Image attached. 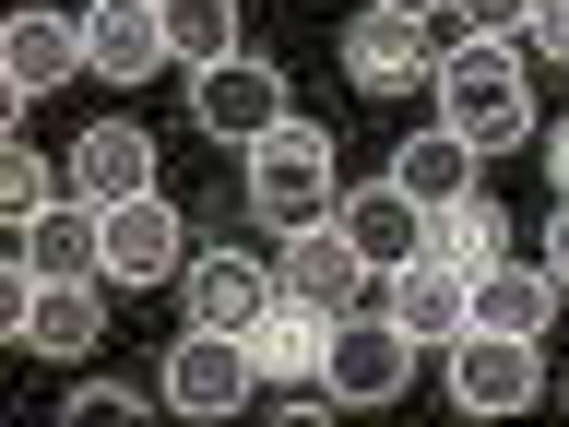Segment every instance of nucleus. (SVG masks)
I'll use <instances>...</instances> for the list:
<instances>
[{"label": "nucleus", "instance_id": "f257e3e1", "mask_svg": "<svg viewBox=\"0 0 569 427\" xmlns=\"http://www.w3.org/2000/svg\"><path fill=\"white\" fill-rule=\"evenodd\" d=\"M238 202H249L261 238L320 226V214L345 202V178H332V131H320V119H273L261 142H238Z\"/></svg>", "mask_w": 569, "mask_h": 427}, {"label": "nucleus", "instance_id": "f03ea898", "mask_svg": "<svg viewBox=\"0 0 569 427\" xmlns=\"http://www.w3.org/2000/svg\"><path fill=\"white\" fill-rule=\"evenodd\" d=\"M439 119H451L475 155H510V142H533V83H522V48L510 36H462V48H439Z\"/></svg>", "mask_w": 569, "mask_h": 427}, {"label": "nucleus", "instance_id": "7ed1b4c3", "mask_svg": "<svg viewBox=\"0 0 569 427\" xmlns=\"http://www.w3.org/2000/svg\"><path fill=\"white\" fill-rule=\"evenodd\" d=\"M345 83L356 96H427V83H439V12H380V0H356L345 12Z\"/></svg>", "mask_w": 569, "mask_h": 427}, {"label": "nucleus", "instance_id": "20e7f679", "mask_svg": "<svg viewBox=\"0 0 569 427\" xmlns=\"http://www.w3.org/2000/svg\"><path fill=\"white\" fill-rule=\"evenodd\" d=\"M249 391H261V356H249V332H178L167 345V368H154V404L167 416H238Z\"/></svg>", "mask_w": 569, "mask_h": 427}, {"label": "nucleus", "instance_id": "39448f33", "mask_svg": "<svg viewBox=\"0 0 569 427\" xmlns=\"http://www.w3.org/2000/svg\"><path fill=\"white\" fill-rule=\"evenodd\" d=\"M451 404L462 416H522V404H546V345H533V332H487V320H475V332H451Z\"/></svg>", "mask_w": 569, "mask_h": 427}, {"label": "nucleus", "instance_id": "423d86ee", "mask_svg": "<svg viewBox=\"0 0 569 427\" xmlns=\"http://www.w3.org/2000/svg\"><path fill=\"white\" fill-rule=\"evenodd\" d=\"M368 261H356V238L320 214V226H284L273 238V297H297V309H320V320H345V309H368Z\"/></svg>", "mask_w": 569, "mask_h": 427}, {"label": "nucleus", "instance_id": "0eeeda50", "mask_svg": "<svg viewBox=\"0 0 569 427\" xmlns=\"http://www.w3.org/2000/svg\"><path fill=\"white\" fill-rule=\"evenodd\" d=\"M320 380L345 391V416H368V404H391V391L416 380V332L391 309H345L332 320V356H320Z\"/></svg>", "mask_w": 569, "mask_h": 427}, {"label": "nucleus", "instance_id": "6e6552de", "mask_svg": "<svg viewBox=\"0 0 569 427\" xmlns=\"http://www.w3.org/2000/svg\"><path fill=\"white\" fill-rule=\"evenodd\" d=\"M273 119H297L284 107V71L273 60H213V71H190V131H213V142H261Z\"/></svg>", "mask_w": 569, "mask_h": 427}, {"label": "nucleus", "instance_id": "1a4fd4ad", "mask_svg": "<svg viewBox=\"0 0 569 427\" xmlns=\"http://www.w3.org/2000/svg\"><path fill=\"white\" fill-rule=\"evenodd\" d=\"M12 261H24V274H48V285H96V274H107V202L60 190L48 214H24V226H12Z\"/></svg>", "mask_w": 569, "mask_h": 427}, {"label": "nucleus", "instance_id": "9d476101", "mask_svg": "<svg viewBox=\"0 0 569 427\" xmlns=\"http://www.w3.org/2000/svg\"><path fill=\"white\" fill-rule=\"evenodd\" d=\"M332 226L356 238V261H368V274H403V261H427V202H416L391 167L368 178V190H345V202H332Z\"/></svg>", "mask_w": 569, "mask_h": 427}, {"label": "nucleus", "instance_id": "9b49d317", "mask_svg": "<svg viewBox=\"0 0 569 427\" xmlns=\"http://www.w3.org/2000/svg\"><path fill=\"white\" fill-rule=\"evenodd\" d=\"M178 274H190V226H178L167 190L107 202V285H178Z\"/></svg>", "mask_w": 569, "mask_h": 427}, {"label": "nucleus", "instance_id": "f8f14e48", "mask_svg": "<svg viewBox=\"0 0 569 427\" xmlns=\"http://www.w3.org/2000/svg\"><path fill=\"white\" fill-rule=\"evenodd\" d=\"M83 12H12L0 24V83H12V107L24 96H60V83H83Z\"/></svg>", "mask_w": 569, "mask_h": 427}, {"label": "nucleus", "instance_id": "ddd939ff", "mask_svg": "<svg viewBox=\"0 0 569 427\" xmlns=\"http://www.w3.org/2000/svg\"><path fill=\"white\" fill-rule=\"evenodd\" d=\"M83 60H96V83H154V71H178L167 0H96V12H83Z\"/></svg>", "mask_w": 569, "mask_h": 427}, {"label": "nucleus", "instance_id": "4468645a", "mask_svg": "<svg viewBox=\"0 0 569 427\" xmlns=\"http://www.w3.org/2000/svg\"><path fill=\"white\" fill-rule=\"evenodd\" d=\"M60 178L83 202H142V190H154V131H142V119H83L71 155H60Z\"/></svg>", "mask_w": 569, "mask_h": 427}, {"label": "nucleus", "instance_id": "2eb2a0df", "mask_svg": "<svg viewBox=\"0 0 569 427\" xmlns=\"http://www.w3.org/2000/svg\"><path fill=\"white\" fill-rule=\"evenodd\" d=\"M368 309H391L403 332H416V345H451V332H475V274L427 249V261H403V274H380V297H368Z\"/></svg>", "mask_w": 569, "mask_h": 427}, {"label": "nucleus", "instance_id": "dca6fc26", "mask_svg": "<svg viewBox=\"0 0 569 427\" xmlns=\"http://www.w3.org/2000/svg\"><path fill=\"white\" fill-rule=\"evenodd\" d=\"M178 297H190L202 332H261V309H273V261H249V249H190Z\"/></svg>", "mask_w": 569, "mask_h": 427}, {"label": "nucleus", "instance_id": "f3484780", "mask_svg": "<svg viewBox=\"0 0 569 427\" xmlns=\"http://www.w3.org/2000/svg\"><path fill=\"white\" fill-rule=\"evenodd\" d=\"M24 356H48V368H83V356L107 345V274L96 285H48L36 274V297H24V332H12Z\"/></svg>", "mask_w": 569, "mask_h": 427}, {"label": "nucleus", "instance_id": "a211bd4d", "mask_svg": "<svg viewBox=\"0 0 569 427\" xmlns=\"http://www.w3.org/2000/svg\"><path fill=\"white\" fill-rule=\"evenodd\" d=\"M391 178H403V190H416V202L439 214V202H475L487 155H475V142L451 131V119H427V131H403V142H391Z\"/></svg>", "mask_w": 569, "mask_h": 427}, {"label": "nucleus", "instance_id": "6ab92c4d", "mask_svg": "<svg viewBox=\"0 0 569 427\" xmlns=\"http://www.w3.org/2000/svg\"><path fill=\"white\" fill-rule=\"evenodd\" d=\"M558 309H569V285L546 274V261H487V274H475V320H487V332H533V345H546Z\"/></svg>", "mask_w": 569, "mask_h": 427}, {"label": "nucleus", "instance_id": "aec40b11", "mask_svg": "<svg viewBox=\"0 0 569 427\" xmlns=\"http://www.w3.org/2000/svg\"><path fill=\"white\" fill-rule=\"evenodd\" d=\"M249 356H261V380H320V356H332V320L297 309V297H273V309H261V332H249Z\"/></svg>", "mask_w": 569, "mask_h": 427}, {"label": "nucleus", "instance_id": "412c9836", "mask_svg": "<svg viewBox=\"0 0 569 427\" xmlns=\"http://www.w3.org/2000/svg\"><path fill=\"white\" fill-rule=\"evenodd\" d=\"M427 249L462 261V274H487V261H510V214H498L487 190H475V202H439V214H427Z\"/></svg>", "mask_w": 569, "mask_h": 427}, {"label": "nucleus", "instance_id": "4be33fe9", "mask_svg": "<svg viewBox=\"0 0 569 427\" xmlns=\"http://www.w3.org/2000/svg\"><path fill=\"white\" fill-rule=\"evenodd\" d=\"M167 48H178V71L238 60V0H167Z\"/></svg>", "mask_w": 569, "mask_h": 427}, {"label": "nucleus", "instance_id": "5701e85b", "mask_svg": "<svg viewBox=\"0 0 569 427\" xmlns=\"http://www.w3.org/2000/svg\"><path fill=\"white\" fill-rule=\"evenodd\" d=\"M71 178L48 167V155H36V142H0V214H12V226H24V214H48L60 202Z\"/></svg>", "mask_w": 569, "mask_h": 427}, {"label": "nucleus", "instance_id": "b1692460", "mask_svg": "<svg viewBox=\"0 0 569 427\" xmlns=\"http://www.w3.org/2000/svg\"><path fill=\"white\" fill-rule=\"evenodd\" d=\"M60 416H71V427H119V416H142V391H131V380H71Z\"/></svg>", "mask_w": 569, "mask_h": 427}, {"label": "nucleus", "instance_id": "393cba45", "mask_svg": "<svg viewBox=\"0 0 569 427\" xmlns=\"http://www.w3.org/2000/svg\"><path fill=\"white\" fill-rule=\"evenodd\" d=\"M439 12H451L462 36H510V48H522V24H533V0H439Z\"/></svg>", "mask_w": 569, "mask_h": 427}, {"label": "nucleus", "instance_id": "a878e982", "mask_svg": "<svg viewBox=\"0 0 569 427\" xmlns=\"http://www.w3.org/2000/svg\"><path fill=\"white\" fill-rule=\"evenodd\" d=\"M522 36L546 48V60H569V0H533V24H522Z\"/></svg>", "mask_w": 569, "mask_h": 427}, {"label": "nucleus", "instance_id": "bb28decb", "mask_svg": "<svg viewBox=\"0 0 569 427\" xmlns=\"http://www.w3.org/2000/svg\"><path fill=\"white\" fill-rule=\"evenodd\" d=\"M546 274L569 285V190H558V214H546Z\"/></svg>", "mask_w": 569, "mask_h": 427}, {"label": "nucleus", "instance_id": "cd10ccee", "mask_svg": "<svg viewBox=\"0 0 569 427\" xmlns=\"http://www.w3.org/2000/svg\"><path fill=\"white\" fill-rule=\"evenodd\" d=\"M546 178H558V190H569V119H558V131H546Z\"/></svg>", "mask_w": 569, "mask_h": 427}, {"label": "nucleus", "instance_id": "c85d7f7f", "mask_svg": "<svg viewBox=\"0 0 569 427\" xmlns=\"http://www.w3.org/2000/svg\"><path fill=\"white\" fill-rule=\"evenodd\" d=\"M380 12H439V0H380Z\"/></svg>", "mask_w": 569, "mask_h": 427}]
</instances>
